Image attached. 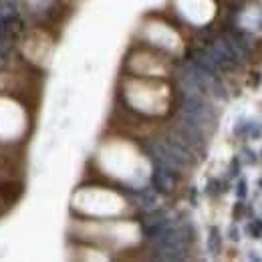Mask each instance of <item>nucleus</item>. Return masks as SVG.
Returning a JSON list of instances; mask_svg holds the SVG:
<instances>
[{
    "label": "nucleus",
    "instance_id": "f257e3e1",
    "mask_svg": "<svg viewBox=\"0 0 262 262\" xmlns=\"http://www.w3.org/2000/svg\"><path fill=\"white\" fill-rule=\"evenodd\" d=\"M248 232L254 236V238H258V236H262V220H252L250 224H248Z\"/></svg>",
    "mask_w": 262,
    "mask_h": 262
},
{
    "label": "nucleus",
    "instance_id": "f03ea898",
    "mask_svg": "<svg viewBox=\"0 0 262 262\" xmlns=\"http://www.w3.org/2000/svg\"><path fill=\"white\" fill-rule=\"evenodd\" d=\"M238 196L246 198V180H240V184H238Z\"/></svg>",
    "mask_w": 262,
    "mask_h": 262
}]
</instances>
